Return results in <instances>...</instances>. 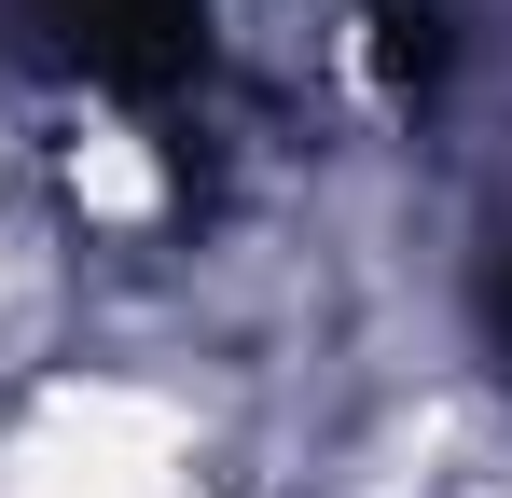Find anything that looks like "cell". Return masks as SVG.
I'll return each instance as SVG.
<instances>
[{"mask_svg": "<svg viewBox=\"0 0 512 498\" xmlns=\"http://www.w3.org/2000/svg\"><path fill=\"white\" fill-rule=\"evenodd\" d=\"M28 28L97 97H180L208 56V0H28Z\"/></svg>", "mask_w": 512, "mask_h": 498, "instance_id": "obj_1", "label": "cell"}]
</instances>
